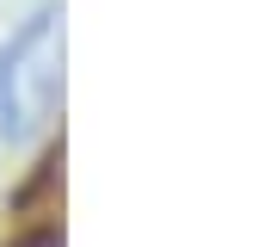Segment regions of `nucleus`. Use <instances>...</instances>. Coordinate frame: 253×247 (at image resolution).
I'll return each instance as SVG.
<instances>
[{
    "mask_svg": "<svg viewBox=\"0 0 253 247\" xmlns=\"http://www.w3.org/2000/svg\"><path fill=\"white\" fill-rule=\"evenodd\" d=\"M62 99V6L43 0L0 43V136L31 142Z\"/></svg>",
    "mask_w": 253,
    "mask_h": 247,
    "instance_id": "f257e3e1",
    "label": "nucleus"
}]
</instances>
